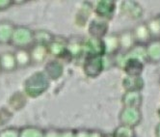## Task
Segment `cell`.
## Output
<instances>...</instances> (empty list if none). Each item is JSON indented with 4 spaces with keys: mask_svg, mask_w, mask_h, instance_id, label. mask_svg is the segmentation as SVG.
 <instances>
[{
    "mask_svg": "<svg viewBox=\"0 0 160 137\" xmlns=\"http://www.w3.org/2000/svg\"><path fill=\"white\" fill-rule=\"evenodd\" d=\"M50 86V80L43 73L37 71L29 75L23 82V93L27 98L37 99L42 96Z\"/></svg>",
    "mask_w": 160,
    "mask_h": 137,
    "instance_id": "cell-1",
    "label": "cell"
},
{
    "mask_svg": "<svg viewBox=\"0 0 160 137\" xmlns=\"http://www.w3.org/2000/svg\"><path fill=\"white\" fill-rule=\"evenodd\" d=\"M10 44L16 49H29L34 44V30L28 26L16 25Z\"/></svg>",
    "mask_w": 160,
    "mask_h": 137,
    "instance_id": "cell-2",
    "label": "cell"
},
{
    "mask_svg": "<svg viewBox=\"0 0 160 137\" xmlns=\"http://www.w3.org/2000/svg\"><path fill=\"white\" fill-rule=\"evenodd\" d=\"M68 39L65 37L55 35L53 41L48 45V49L49 55L53 56L56 60L64 63H71L72 62V57L68 51Z\"/></svg>",
    "mask_w": 160,
    "mask_h": 137,
    "instance_id": "cell-3",
    "label": "cell"
},
{
    "mask_svg": "<svg viewBox=\"0 0 160 137\" xmlns=\"http://www.w3.org/2000/svg\"><path fill=\"white\" fill-rule=\"evenodd\" d=\"M82 68L85 75L89 78L98 77L105 68L104 55H88L82 60Z\"/></svg>",
    "mask_w": 160,
    "mask_h": 137,
    "instance_id": "cell-4",
    "label": "cell"
},
{
    "mask_svg": "<svg viewBox=\"0 0 160 137\" xmlns=\"http://www.w3.org/2000/svg\"><path fill=\"white\" fill-rule=\"evenodd\" d=\"M93 11L97 18L109 22L115 17L117 3L115 0H98L93 4Z\"/></svg>",
    "mask_w": 160,
    "mask_h": 137,
    "instance_id": "cell-5",
    "label": "cell"
},
{
    "mask_svg": "<svg viewBox=\"0 0 160 137\" xmlns=\"http://www.w3.org/2000/svg\"><path fill=\"white\" fill-rule=\"evenodd\" d=\"M143 119V114L140 108L134 107H122L119 113L120 124H125L131 128H135Z\"/></svg>",
    "mask_w": 160,
    "mask_h": 137,
    "instance_id": "cell-6",
    "label": "cell"
},
{
    "mask_svg": "<svg viewBox=\"0 0 160 137\" xmlns=\"http://www.w3.org/2000/svg\"><path fill=\"white\" fill-rule=\"evenodd\" d=\"M83 45V55H99L103 56L105 54V48L103 39H97L93 37H86L82 40ZM83 57V58H84Z\"/></svg>",
    "mask_w": 160,
    "mask_h": 137,
    "instance_id": "cell-7",
    "label": "cell"
},
{
    "mask_svg": "<svg viewBox=\"0 0 160 137\" xmlns=\"http://www.w3.org/2000/svg\"><path fill=\"white\" fill-rule=\"evenodd\" d=\"M109 33V22L98 18H94L88 24V34L90 37L103 39Z\"/></svg>",
    "mask_w": 160,
    "mask_h": 137,
    "instance_id": "cell-8",
    "label": "cell"
},
{
    "mask_svg": "<svg viewBox=\"0 0 160 137\" xmlns=\"http://www.w3.org/2000/svg\"><path fill=\"white\" fill-rule=\"evenodd\" d=\"M121 13L129 19L138 20L143 17L144 10L137 1L124 0L121 4Z\"/></svg>",
    "mask_w": 160,
    "mask_h": 137,
    "instance_id": "cell-9",
    "label": "cell"
},
{
    "mask_svg": "<svg viewBox=\"0 0 160 137\" xmlns=\"http://www.w3.org/2000/svg\"><path fill=\"white\" fill-rule=\"evenodd\" d=\"M64 64L59 60H50L44 66L43 73L47 74L50 81H55L60 79L64 74Z\"/></svg>",
    "mask_w": 160,
    "mask_h": 137,
    "instance_id": "cell-10",
    "label": "cell"
},
{
    "mask_svg": "<svg viewBox=\"0 0 160 137\" xmlns=\"http://www.w3.org/2000/svg\"><path fill=\"white\" fill-rule=\"evenodd\" d=\"M131 31L136 44L147 45L152 40L151 32L148 30L146 22H142V23L137 24Z\"/></svg>",
    "mask_w": 160,
    "mask_h": 137,
    "instance_id": "cell-11",
    "label": "cell"
},
{
    "mask_svg": "<svg viewBox=\"0 0 160 137\" xmlns=\"http://www.w3.org/2000/svg\"><path fill=\"white\" fill-rule=\"evenodd\" d=\"M32 65H41L45 62L49 55L47 45L34 43L29 48Z\"/></svg>",
    "mask_w": 160,
    "mask_h": 137,
    "instance_id": "cell-12",
    "label": "cell"
},
{
    "mask_svg": "<svg viewBox=\"0 0 160 137\" xmlns=\"http://www.w3.org/2000/svg\"><path fill=\"white\" fill-rule=\"evenodd\" d=\"M122 86L125 92H142L145 87V80L142 76L125 75L122 80Z\"/></svg>",
    "mask_w": 160,
    "mask_h": 137,
    "instance_id": "cell-13",
    "label": "cell"
},
{
    "mask_svg": "<svg viewBox=\"0 0 160 137\" xmlns=\"http://www.w3.org/2000/svg\"><path fill=\"white\" fill-rule=\"evenodd\" d=\"M106 56H115L120 53V41L118 33H108L103 38Z\"/></svg>",
    "mask_w": 160,
    "mask_h": 137,
    "instance_id": "cell-14",
    "label": "cell"
},
{
    "mask_svg": "<svg viewBox=\"0 0 160 137\" xmlns=\"http://www.w3.org/2000/svg\"><path fill=\"white\" fill-rule=\"evenodd\" d=\"M82 40L83 38L79 37H72L68 39V51L72 57V60H83V45H82Z\"/></svg>",
    "mask_w": 160,
    "mask_h": 137,
    "instance_id": "cell-15",
    "label": "cell"
},
{
    "mask_svg": "<svg viewBox=\"0 0 160 137\" xmlns=\"http://www.w3.org/2000/svg\"><path fill=\"white\" fill-rule=\"evenodd\" d=\"M121 101L122 107H134L141 109L143 104L142 92H124L122 96Z\"/></svg>",
    "mask_w": 160,
    "mask_h": 137,
    "instance_id": "cell-16",
    "label": "cell"
},
{
    "mask_svg": "<svg viewBox=\"0 0 160 137\" xmlns=\"http://www.w3.org/2000/svg\"><path fill=\"white\" fill-rule=\"evenodd\" d=\"M16 25L13 21L3 19L0 20V44H9L12 40V36Z\"/></svg>",
    "mask_w": 160,
    "mask_h": 137,
    "instance_id": "cell-17",
    "label": "cell"
},
{
    "mask_svg": "<svg viewBox=\"0 0 160 137\" xmlns=\"http://www.w3.org/2000/svg\"><path fill=\"white\" fill-rule=\"evenodd\" d=\"M148 63H160V39H152L146 45Z\"/></svg>",
    "mask_w": 160,
    "mask_h": 137,
    "instance_id": "cell-18",
    "label": "cell"
},
{
    "mask_svg": "<svg viewBox=\"0 0 160 137\" xmlns=\"http://www.w3.org/2000/svg\"><path fill=\"white\" fill-rule=\"evenodd\" d=\"M0 67L2 73H13L17 70L18 66L14 52L6 51L0 54Z\"/></svg>",
    "mask_w": 160,
    "mask_h": 137,
    "instance_id": "cell-19",
    "label": "cell"
},
{
    "mask_svg": "<svg viewBox=\"0 0 160 137\" xmlns=\"http://www.w3.org/2000/svg\"><path fill=\"white\" fill-rule=\"evenodd\" d=\"M27 104V97L23 92H15L8 99L9 109L11 111H20L23 109Z\"/></svg>",
    "mask_w": 160,
    "mask_h": 137,
    "instance_id": "cell-20",
    "label": "cell"
},
{
    "mask_svg": "<svg viewBox=\"0 0 160 137\" xmlns=\"http://www.w3.org/2000/svg\"><path fill=\"white\" fill-rule=\"evenodd\" d=\"M118 35L120 41V53L128 52L135 45V41L131 30H123L118 33Z\"/></svg>",
    "mask_w": 160,
    "mask_h": 137,
    "instance_id": "cell-21",
    "label": "cell"
},
{
    "mask_svg": "<svg viewBox=\"0 0 160 137\" xmlns=\"http://www.w3.org/2000/svg\"><path fill=\"white\" fill-rule=\"evenodd\" d=\"M94 12L93 11V4L89 2V1H85L83 2V4L80 7V9L78 10V12L76 14V23L80 26V27H83L92 14Z\"/></svg>",
    "mask_w": 160,
    "mask_h": 137,
    "instance_id": "cell-22",
    "label": "cell"
},
{
    "mask_svg": "<svg viewBox=\"0 0 160 137\" xmlns=\"http://www.w3.org/2000/svg\"><path fill=\"white\" fill-rule=\"evenodd\" d=\"M55 35L47 29H37L34 30V43L48 45L53 41Z\"/></svg>",
    "mask_w": 160,
    "mask_h": 137,
    "instance_id": "cell-23",
    "label": "cell"
},
{
    "mask_svg": "<svg viewBox=\"0 0 160 137\" xmlns=\"http://www.w3.org/2000/svg\"><path fill=\"white\" fill-rule=\"evenodd\" d=\"M14 55H15V59L17 62L18 68H28L32 65L29 49H23V48L16 49V51L14 52Z\"/></svg>",
    "mask_w": 160,
    "mask_h": 137,
    "instance_id": "cell-24",
    "label": "cell"
},
{
    "mask_svg": "<svg viewBox=\"0 0 160 137\" xmlns=\"http://www.w3.org/2000/svg\"><path fill=\"white\" fill-rule=\"evenodd\" d=\"M19 137H44V129L37 125H24L19 128Z\"/></svg>",
    "mask_w": 160,
    "mask_h": 137,
    "instance_id": "cell-25",
    "label": "cell"
},
{
    "mask_svg": "<svg viewBox=\"0 0 160 137\" xmlns=\"http://www.w3.org/2000/svg\"><path fill=\"white\" fill-rule=\"evenodd\" d=\"M125 56H130V57H136V58H139L146 64L148 63L147 60V50H146V45H141V44H136L134 47L128 50V52L122 53Z\"/></svg>",
    "mask_w": 160,
    "mask_h": 137,
    "instance_id": "cell-26",
    "label": "cell"
},
{
    "mask_svg": "<svg viewBox=\"0 0 160 137\" xmlns=\"http://www.w3.org/2000/svg\"><path fill=\"white\" fill-rule=\"evenodd\" d=\"M146 23L148 30L151 32L152 39H160V22L157 17L150 18Z\"/></svg>",
    "mask_w": 160,
    "mask_h": 137,
    "instance_id": "cell-27",
    "label": "cell"
},
{
    "mask_svg": "<svg viewBox=\"0 0 160 137\" xmlns=\"http://www.w3.org/2000/svg\"><path fill=\"white\" fill-rule=\"evenodd\" d=\"M112 134L115 137H135V130L134 128L128 127V125L120 124Z\"/></svg>",
    "mask_w": 160,
    "mask_h": 137,
    "instance_id": "cell-28",
    "label": "cell"
},
{
    "mask_svg": "<svg viewBox=\"0 0 160 137\" xmlns=\"http://www.w3.org/2000/svg\"><path fill=\"white\" fill-rule=\"evenodd\" d=\"M14 116L13 111H11L9 107H1L0 108V127H4Z\"/></svg>",
    "mask_w": 160,
    "mask_h": 137,
    "instance_id": "cell-29",
    "label": "cell"
},
{
    "mask_svg": "<svg viewBox=\"0 0 160 137\" xmlns=\"http://www.w3.org/2000/svg\"><path fill=\"white\" fill-rule=\"evenodd\" d=\"M0 137H19V128L7 127L0 130Z\"/></svg>",
    "mask_w": 160,
    "mask_h": 137,
    "instance_id": "cell-30",
    "label": "cell"
},
{
    "mask_svg": "<svg viewBox=\"0 0 160 137\" xmlns=\"http://www.w3.org/2000/svg\"><path fill=\"white\" fill-rule=\"evenodd\" d=\"M61 130L62 129L55 128L44 129V137H61Z\"/></svg>",
    "mask_w": 160,
    "mask_h": 137,
    "instance_id": "cell-31",
    "label": "cell"
},
{
    "mask_svg": "<svg viewBox=\"0 0 160 137\" xmlns=\"http://www.w3.org/2000/svg\"><path fill=\"white\" fill-rule=\"evenodd\" d=\"M13 5V0H0V12H4Z\"/></svg>",
    "mask_w": 160,
    "mask_h": 137,
    "instance_id": "cell-32",
    "label": "cell"
},
{
    "mask_svg": "<svg viewBox=\"0 0 160 137\" xmlns=\"http://www.w3.org/2000/svg\"><path fill=\"white\" fill-rule=\"evenodd\" d=\"M61 137H75V129H65L61 130Z\"/></svg>",
    "mask_w": 160,
    "mask_h": 137,
    "instance_id": "cell-33",
    "label": "cell"
},
{
    "mask_svg": "<svg viewBox=\"0 0 160 137\" xmlns=\"http://www.w3.org/2000/svg\"><path fill=\"white\" fill-rule=\"evenodd\" d=\"M105 133L98 129H89V135L88 137H104Z\"/></svg>",
    "mask_w": 160,
    "mask_h": 137,
    "instance_id": "cell-34",
    "label": "cell"
},
{
    "mask_svg": "<svg viewBox=\"0 0 160 137\" xmlns=\"http://www.w3.org/2000/svg\"><path fill=\"white\" fill-rule=\"evenodd\" d=\"M88 135H89V129H75V137H88Z\"/></svg>",
    "mask_w": 160,
    "mask_h": 137,
    "instance_id": "cell-35",
    "label": "cell"
},
{
    "mask_svg": "<svg viewBox=\"0 0 160 137\" xmlns=\"http://www.w3.org/2000/svg\"><path fill=\"white\" fill-rule=\"evenodd\" d=\"M154 136L160 137V122L156 124V127L154 129Z\"/></svg>",
    "mask_w": 160,
    "mask_h": 137,
    "instance_id": "cell-36",
    "label": "cell"
},
{
    "mask_svg": "<svg viewBox=\"0 0 160 137\" xmlns=\"http://www.w3.org/2000/svg\"><path fill=\"white\" fill-rule=\"evenodd\" d=\"M29 1L27 0H13V4L14 5H22V4H25Z\"/></svg>",
    "mask_w": 160,
    "mask_h": 137,
    "instance_id": "cell-37",
    "label": "cell"
},
{
    "mask_svg": "<svg viewBox=\"0 0 160 137\" xmlns=\"http://www.w3.org/2000/svg\"><path fill=\"white\" fill-rule=\"evenodd\" d=\"M104 137H114V135H113L112 133H110V134H105Z\"/></svg>",
    "mask_w": 160,
    "mask_h": 137,
    "instance_id": "cell-38",
    "label": "cell"
},
{
    "mask_svg": "<svg viewBox=\"0 0 160 137\" xmlns=\"http://www.w3.org/2000/svg\"><path fill=\"white\" fill-rule=\"evenodd\" d=\"M157 115H158V117H159V119H160V107L157 109Z\"/></svg>",
    "mask_w": 160,
    "mask_h": 137,
    "instance_id": "cell-39",
    "label": "cell"
},
{
    "mask_svg": "<svg viewBox=\"0 0 160 137\" xmlns=\"http://www.w3.org/2000/svg\"><path fill=\"white\" fill-rule=\"evenodd\" d=\"M157 18H158V20H159V22H160V14L157 16Z\"/></svg>",
    "mask_w": 160,
    "mask_h": 137,
    "instance_id": "cell-40",
    "label": "cell"
},
{
    "mask_svg": "<svg viewBox=\"0 0 160 137\" xmlns=\"http://www.w3.org/2000/svg\"><path fill=\"white\" fill-rule=\"evenodd\" d=\"M2 73V71H1V67H0V74H1Z\"/></svg>",
    "mask_w": 160,
    "mask_h": 137,
    "instance_id": "cell-41",
    "label": "cell"
},
{
    "mask_svg": "<svg viewBox=\"0 0 160 137\" xmlns=\"http://www.w3.org/2000/svg\"><path fill=\"white\" fill-rule=\"evenodd\" d=\"M159 83H160V77H159Z\"/></svg>",
    "mask_w": 160,
    "mask_h": 137,
    "instance_id": "cell-42",
    "label": "cell"
},
{
    "mask_svg": "<svg viewBox=\"0 0 160 137\" xmlns=\"http://www.w3.org/2000/svg\"><path fill=\"white\" fill-rule=\"evenodd\" d=\"M114 137H115V136H114Z\"/></svg>",
    "mask_w": 160,
    "mask_h": 137,
    "instance_id": "cell-43",
    "label": "cell"
}]
</instances>
